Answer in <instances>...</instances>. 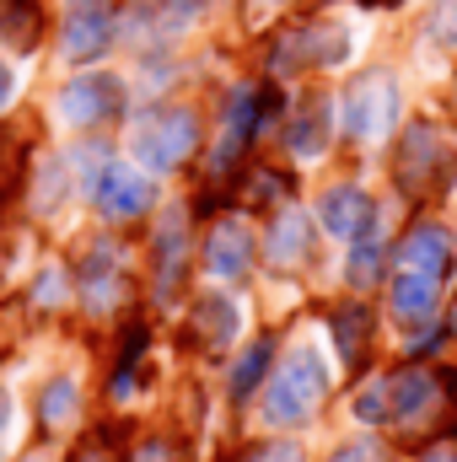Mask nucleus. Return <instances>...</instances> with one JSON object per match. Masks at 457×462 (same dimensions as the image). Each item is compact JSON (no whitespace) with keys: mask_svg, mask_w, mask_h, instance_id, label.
<instances>
[{"mask_svg":"<svg viewBox=\"0 0 457 462\" xmlns=\"http://www.w3.org/2000/svg\"><path fill=\"white\" fill-rule=\"evenodd\" d=\"M129 151H135L140 167L178 172L200 151V118H194V108H151L145 118H135Z\"/></svg>","mask_w":457,"mask_h":462,"instance_id":"nucleus-1","label":"nucleus"},{"mask_svg":"<svg viewBox=\"0 0 457 462\" xmlns=\"http://www.w3.org/2000/svg\"><path fill=\"white\" fill-rule=\"evenodd\" d=\"M323 393H329L323 360H318L312 349H296V355L275 371V382H269V393H264V420H269V425H302V420L318 414Z\"/></svg>","mask_w":457,"mask_h":462,"instance_id":"nucleus-2","label":"nucleus"},{"mask_svg":"<svg viewBox=\"0 0 457 462\" xmlns=\"http://www.w3.org/2000/svg\"><path fill=\"white\" fill-rule=\"evenodd\" d=\"M393 178L409 199H425L452 178V145L442 140L436 124H409L404 129V140L393 151Z\"/></svg>","mask_w":457,"mask_h":462,"instance_id":"nucleus-3","label":"nucleus"},{"mask_svg":"<svg viewBox=\"0 0 457 462\" xmlns=\"http://www.w3.org/2000/svg\"><path fill=\"white\" fill-rule=\"evenodd\" d=\"M393 118H398V81L387 70L360 76L340 103V129L350 140H377V134H387Z\"/></svg>","mask_w":457,"mask_h":462,"instance_id":"nucleus-4","label":"nucleus"},{"mask_svg":"<svg viewBox=\"0 0 457 462\" xmlns=\"http://www.w3.org/2000/svg\"><path fill=\"white\" fill-rule=\"evenodd\" d=\"M452 387H457V376H436V371L409 365V371L387 376V420L404 425V430H415V425H425V420L442 409V398H447Z\"/></svg>","mask_w":457,"mask_h":462,"instance_id":"nucleus-5","label":"nucleus"},{"mask_svg":"<svg viewBox=\"0 0 457 462\" xmlns=\"http://www.w3.org/2000/svg\"><path fill=\"white\" fill-rule=\"evenodd\" d=\"M65 60L87 65L114 49V5L108 0H65V27H60Z\"/></svg>","mask_w":457,"mask_h":462,"instance_id":"nucleus-6","label":"nucleus"},{"mask_svg":"<svg viewBox=\"0 0 457 462\" xmlns=\"http://www.w3.org/2000/svg\"><path fill=\"white\" fill-rule=\"evenodd\" d=\"M350 54V32L334 22H307L296 32H285L275 43V65L280 70H312V65H340Z\"/></svg>","mask_w":457,"mask_h":462,"instance_id":"nucleus-7","label":"nucleus"},{"mask_svg":"<svg viewBox=\"0 0 457 462\" xmlns=\"http://www.w3.org/2000/svg\"><path fill=\"white\" fill-rule=\"evenodd\" d=\"M129 296V280H124V263H118V247L114 242H98L87 258H81V301L87 312H114L118 301Z\"/></svg>","mask_w":457,"mask_h":462,"instance_id":"nucleus-8","label":"nucleus"},{"mask_svg":"<svg viewBox=\"0 0 457 462\" xmlns=\"http://www.w3.org/2000/svg\"><path fill=\"white\" fill-rule=\"evenodd\" d=\"M124 108V92H118L114 76H81L60 92V118L65 124H108Z\"/></svg>","mask_w":457,"mask_h":462,"instance_id":"nucleus-9","label":"nucleus"},{"mask_svg":"<svg viewBox=\"0 0 457 462\" xmlns=\"http://www.w3.org/2000/svg\"><path fill=\"white\" fill-rule=\"evenodd\" d=\"M92 194H98V210H103L108 221H140V216L151 210V199H156L151 178L135 172V167H108Z\"/></svg>","mask_w":457,"mask_h":462,"instance_id":"nucleus-10","label":"nucleus"},{"mask_svg":"<svg viewBox=\"0 0 457 462\" xmlns=\"http://www.w3.org/2000/svg\"><path fill=\"white\" fill-rule=\"evenodd\" d=\"M393 263H398V269H409V274H431V280H447V269H452V231L436 226V221H420V226H415L409 236H404V242H398Z\"/></svg>","mask_w":457,"mask_h":462,"instance_id":"nucleus-11","label":"nucleus"},{"mask_svg":"<svg viewBox=\"0 0 457 462\" xmlns=\"http://www.w3.org/2000/svg\"><path fill=\"white\" fill-rule=\"evenodd\" d=\"M318 221H323V231H334V236H344V242H355V236H366V231L377 226V205H371L366 189H355V183H334V189L318 199Z\"/></svg>","mask_w":457,"mask_h":462,"instance_id":"nucleus-12","label":"nucleus"},{"mask_svg":"<svg viewBox=\"0 0 457 462\" xmlns=\"http://www.w3.org/2000/svg\"><path fill=\"white\" fill-rule=\"evenodd\" d=\"M307 247H312L307 210L280 205V216H275V221H269V231H264V258H269V269H280V274L302 269V263H307Z\"/></svg>","mask_w":457,"mask_h":462,"instance_id":"nucleus-13","label":"nucleus"},{"mask_svg":"<svg viewBox=\"0 0 457 462\" xmlns=\"http://www.w3.org/2000/svg\"><path fill=\"white\" fill-rule=\"evenodd\" d=\"M253 134H258V97H253V92H237V97H231V108H227V118H221L216 156H210L216 178L237 172V162L247 156V140H253Z\"/></svg>","mask_w":457,"mask_h":462,"instance_id":"nucleus-14","label":"nucleus"},{"mask_svg":"<svg viewBox=\"0 0 457 462\" xmlns=\"http://www.w3.org/2000/svg\"><path fill=\"white\" fill-rule=\"evenodd\" d=\"M253 263V231L242 221H216L205 231V269L216 280H242Z\"/></svg>","mask_w":457,"mask_h":462,"instance_id":"nucleus-15","label":"nucleus"},{"mask_svg":"<svg viewBox=\"0 0 457 462\" xmlns=\"http://www.w3.org/2000/svg\"><path fill=\"white\" fill-rule=\"evenodd\" d=\"M436 291H442V280H431V274H409V269H398L393 274V285H387V307H393V318L398 323H425L431 312H436Z\"/></svg>","mask_w":457,"mask_h":462,"instance_id":"nucleus-16","label":"nucleus"},{"mask_svg":"<svg viewBox=\"0 0 457 462\" xmlns=\"http://www.w3.org/2000/svg\"><path fill=\"white\" fill-rule=\"evenodd\" d=\"M189 253V231H183V216H167L162 231H156V296L167 301L178 285H183V258Z\"/></svg>","mask_w":457,"mask_h":462,"instance_id":"nucleus-17","label":"nucleus"},{"mask_svg":"<svg viewBox=\"0 0 457 462\" xmlns=\"http://www.w3.org/2000/svg\"><path fill=\"white\" fill-rule=\"evenodd\" d=\"M189 339L200 349H227L237 339V307H231L227 296H205L189 312Z\"/></svg>","mask_w":457,"mask_h":462,"instance_id":"nucleus-18","label":"nucleus"},{"mask_svg":"<svg viewBox=\"0 0 457 462\" xmlns=\"http://www.w3.org/2000/svg\"><path fill=\"white\" fill-rule=\"evenodd\" d=\"M285 140H291L296 156H318L329 145V97H307L296 108V118H291V134Z\"/></svg>","mask_w":457,"mask_h":462,"instance_id":"nucleus-19","label":"nucleus"},{"mask_svg":"<svg viewBox=\"0 0 457 462\" xmlns=\"http://www.w3.org/2000/svg\"><path fill=\"white\" fill-rule=\"evenodd\" d=\"M366 339H371V312L366 307H340L334 312V345H340V355H344V365H360L366 360Z\"/></svg>","mask_w":457,"mask_h":462,"instance_id":"nucleus-20","label":"nucleus"},{"mask_svg":"<svg viewBox=\"0 0 457 462\" xmlns=\"http://www.w3.org/2000/svg\"><path fill=\"white\" fill-rule=\"evenodd\" d=\"M76 409H81V393H76L70 376H54V382L43 387V398H38V420H43V430H65V425L76 420Z\"/></svg>","mask_w":457,"mask_h":462,"instance_id":"nucleus-21","label":"nucleus"},{"mask_svg":"<svg viewBox=\"0 0 457 462\" xmlns=\"http://www.w3.org/2000/svg\"><path fill=\"white\" fill-rule=\"evenodd\" d=\"M38 5L33 0H0V38L11 43V49H33V38H38Z\"/></svg>","mask_w":457,"mask_h":462,"instance_id":"nucleus-22","label":"nucleus"},{"mask_svg":"<svg viewBox=\"0 0 457 462\" xmlns=\"http://www.w3.org/2000/svg\"><path fill=\"white\" fill-rule=\"evenodd\" d=\"M269 360H275V339H258V345L237 360V371H231V398H237V403H242V398H253V387L264 382Z\"/></svg>","mask_w":457,"mask_h":462,"instance_id":"nucleus-23","label":"nucleus"},{"mask_svg":"<svg viewBox=\"0 0 457 462\" xmlns=\"http://www.w3.org/2000/svg\"><path fill=\"white\" fill-rule=\"evenodd\" d=\"M242 199H247V205H258V210H269V205H285V199H291V178H285V172H269V167H258V172L247 178Z\"/></svg>","mask_w":457,"mask_h":462,"instance_id":"nucleus-24","label":"nucleus"},{"mask_svg":"<svg viewBox=\"0 0 457 462\" xmlns=\"http://www.w3.org/2000/svg\"><path fill=\"white\" fill-rule=\"evenodd\" d=\"M425 38L436 43V49H457V0H436L431 5V22H425Z\"/></svg>","mask_w":457,"mask_h":462,"instance_id":"nucleus-25","label":"nucleus"},{"mask_svg":"<svg viewBox=\"0 0 457 462\" xmlns=\"http://www.w3.org/2000/svg\"><path fill=\"white\" fill-rule=\"evenodd\" d=\"M355 242H360V247L350 253V280H355V285H371L377 269H382V242H377V236H355Z\"/></svg>","mask_w":457,"mask_h":462,"instance_id":"nucleus-26","label":"nucleus"},{"mask_svg":"<svg viewBox=\"0 0 457 462\" xmlns=\"http://www.w3.org/2000/svg\"><path fill=\"white\" fill-rule=\"evenodd\" d=\"M355 414L366 420V425H377V420H387V376L382 382H371L360 398H355Z\"/></svg>","mask_w":457,"mask_h":462,"instance_id":"nucleus-27","label":"nucleus"},{"mask_svg":"<svg viewBox=\"0 0 457 462\" xmlns=\"http://www.w3.org/2000/svg\"><path fill=\"white\" fill-rule=\"evenodd\" d=\"M70 462H124L118 457V441H114V430H98L87 447H76V457Z\"/></svg>","mask_w":457,"mask_h":462,"instance_id":"nucleus-28","label":"nucleus"},{"mask_svg":"<svg viewBox=\"0 0 457 462\" xmlns=\"http://www.w3.org/2000/svg\"><path fill=\"white\" fill-rule=\"evenodd\" d=\"M16 183H22V151H16L11 140H0V199H5Z\"/></svg>","mask_w":457,"mask_h":462,"instance_id":"nucleus-29","label":"nucleus"},{"mask_svg":"<svg viewBox=\"0 0 457 462\" xmlns=\"http://www.w3.org/2000/svg\"><path fill=\"white\" fill-rule=\"evenodd\" d=\"M242 462H302V447L296 441H264L258 452H247Z\"/></svg>","mask_w":457,"mask_h":462,"instance_id":"nucleus-30","label":"nucleus"},{"mask_svg":"<svg viewBox=\"0 0 457 462\" xmlns=\"http://www.w3.org/2000/svg\"><path fill=\"white\" fill-rule=\"evenodd\" d=\"M329 462H387V447H382V441H350V447L334 452Z\"/></svg>","mask_w":457,"mask_h":462,"instance_id":"nucleus-31","label":"nucleus"},{"mask_svg":"<svg viewBox=\"0 0 457 462\" xmlns=\"http://www.w3.org/2000/svg\"><path fill=\"white\" fill-rule=\"evenodd\" d=\"M200 5H205V0H167V5H162V27H173V32H178Z\"/></svg>","mask_w":457,"mask_h":462,"instance_id":"nucleus-32","label":"nucleus"},{"mask_svg":"<svg viewBox=\"0 0 457 462\" xmlns=\"http://www.w3.org/2000/svg\"><path fill=\"white\" fill-rule=\"evenodd\" d=\"M129 462H173V447H167V441H140V447L129 452Z\"/></svg>","mask_w":457,"mask_h":462,"instance_id":"nucleus-33","label":"nucleus"},{"mask_svg":"<svg viewBox=\"0 0 457 462\" xmlns=\"http://www.w3.org/2000/svg\"><path fill=\"white\" fill-rule=\"evenodd\" d=\"M38 296H43V301H60V274H54V269L38 280Z\"/></svg>","mask_w":457,"mask_h":462,"instance_id":"nucleus-34","label":"nucleus"},{"mask_svg":"<svg viewBox=\"0 0 457 462\" xmlns=\"http://www.w3.org/2000/svg\"><path fill=\"white\" fill-rule=\"evenodd\" d=\"M425 462H457V447H452V441H447V447H431V457H425Z\"/></svg>","mask_w":457,"mask_h":462,"instance_id":"nucleus-35","label":"nucleus"},{"mask_svg":"<svg viewBox=\"0 0 457 462\" xmlns=\"http://www.w3.org/2000/svg\"><path fill=\"white\" fill-rule=\"evenodd\" d=\"M5 103H11V70L0 65V108H5Z\"/></svg>","mask_w":457,"mask_h":462,"instance_id":"nucleus-36","label":"nucleus"},{"mask_svg":"<svg viewBox=\"0 0 457 462\" xmlns=\"http://www.w3.org/2000/svg\"><path fill=\"white\" fill-rule=\"evenodd\" d=\"M5 420H11V403H5V393H0V436H5Z\"/></svg>","mask_w":457,"mask_h":462,"instance_id":"nucleus-37","label":"nucleus"},{"mask_svg":"<svg viewBox=\"0 0 457 462\" xmlns=\"http://www.w3.org/2000/svg\"><path fill=\"white\" fill-rule=\"evenodd\" d=\"M447 334L457 339V301H452V318H447Z\"/></svg>","mask_w":457,"mask_h":462,"instance_id":"nucleus-38","label":"nucleus"},{"mask_svg":"<svg viewBox=\"0 0 457 462\" xmlns=\"http://www.w3.org/2000/svg\"><path fill=\"white\" fill-rule=\"evenodd\" d=\"M377 5H404V0H377Z\"/></svg>","mask_w":457,"mask_h":462,"instance_id":"nucleus-39","label":"nucleus"},{"mask_svg":"<svg viewBox=\"0 0 457 462\" xmlns=\"http://www.w3.org/2000/svg\"><path fill=\"white\" fill-rule=\"evenodd\" d=\"M22 462H43V457H38V452H33V457H22Z\"/></svg>","mask_w":457,"mask_h":462,"instance_id":"nucleus-40","label":"nucleus"}]
</instances>
